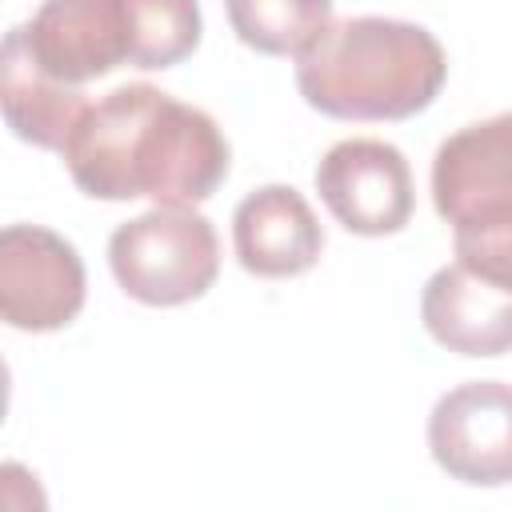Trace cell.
I'll use <instances>...</instances> for the list:
<instances>
[{"label": "cell", "instance_id": "1", "mask_svg": "<svg viewBox=\"0 0 512 512\" xmlns=\"http://www.w3.org/2000/svg\"><path fill=\"white\" fill-rule=\"evenodd\" d=\"M68 176L92 200H136L196 208L228 176L220 124L156 84H120L72 128L60 148Z\"/></svg>", "mask_w": 512, "mask_h": 512}, {"label": "cell", "instance_id": "2", "mask_svg": "<svg viewBox=\"0 0 512 512\" xmlns=\"http://www.w3.org/2000/svg\"><path fill=\"white\" fill-rule=\"evenodd\" d=\"M448 76L440 40L412 20L352 16L296 56L300 96L336 120H408Z\"/></svg>", "mask_w": 512, "mask_h": 512}, {"label": "cell", "instance_id": "3", "mask_svg": "<svg viewBox=\"0 0 512 512\" xmlns=\"http://www.w3.org/2000/svg\"><path fill=\"white\" fill-rule=\"evenodd\" d=\"M108 264L132 300L172 308L200 300L216 284L220 240L196 208L156 204L112 232Z\"/></svg>", "mask_w": 512, "mask_h": 512}, {"label": "cell", "instance_id": "4", "mask_svg": "<svg viewBox=\"0 0 512 512\" xmlns=\"http://www.w3.org/2000/svg\"><path fill=\"white\" fill-rule=\"evenodd\" d=\"M432 204L452 236L512 228V112L464 124L436 148Z\"/></svg>", "mask_w": 512, "mask_h": 512}, {"label": "cell", "instance_id": "5", "mask_svg": "<svg viewBox=\"0 0 512 512\" xmlns=\"http://www.w3.org/2000/svg\"><path fill=\"white\" fill-rule=\"evenodd\" d=\"M84 260L40 224H8L0 232V312L8 328L56 332L84 308Z\"/></svg>", "mask_w": 512, "mask_h": 512}, {"label": "cell", "instance_id": "6", "mask_svg": "<svg viewBox=\"0 0 512 512\" xmlns=\"http://www.w3.org/2000/svg\"><path fill=\"white\" fill-rule=\"evenodd\" d=\"M316 192L356 236H392L412 220L416 192L404 152L388 140L352 136L316 164Z\"/></svg>", "mask_w": 512, "mask_h": 512}, {"label": "cell", "instance_id": "7", "mask_svg": "<svg viewBox=\"0 0 512 512\" xmlns=\"http://www.w3.org/2000/svg\"><path fill=\"white\" fill-rule=\"evenodd\" d=\"M428 448L460 484H512V384L468 380L444 392L428 416Z\"/></svg>", "mask_w": 512, "mask_h": 512}, {"label": "cell", "instance_id": "8", "mask_svg": "<svg viewBox=\"0 0 512 512\" xmlns=\"http://www.w3.org/2000/svg\"><path fill=\"white\" fill-rule=\"evenodd\" d=\"M24 28V44L44 76L88 84L128 64L120 0H44Z\"/></svg>", "mask_w": 512, "mask_h": 512}, {"label": "cell", "instance_id": "9", "mask_svg": "<svg viewBox=\"0 0 512 512\" xmlns=\"http://www.w3.org/2000/svg\"><path fill=\"white\" fill-rule=\"evenodd\" d=\"M236 260L264 280L308 272L324 252V228L292 184H264L232 212Z\"/></svg>", "mask_w": 512, "mask_h": 512}, {"label": "cell", "instance_id": "10", "mask_svg": "<svg viewBox=\"0 0 512 512\" xmlns=\"http://www.w3.org/2000/svg\"><path fill=\"white\" fill-rule=\"evenodd\" d=\"M424 328L460 356L512 352V288L468 272L460 260L428 276L420 296Z\"/></svg>", "mask_w": 512, "mask_h": 512}, {"label": "cell", "instance_id": "11", "mask_svg": "<svg viewBox=\"0 0 512 512\" xmlns=\"http://www.w3.org/2000/svg\"><path fill=\"white\" fill-rule=\"evenodd\" d=\"M0 104L8 128L36 144V148H64L80 116L88 112V100L80 88L60 84L40 72L24 44V28H8L4 36V56H0Z\"/></svg>", "mask_w": 512, "mask_h": 512}, {"label": "cell", "instance_id": "12", "mask_svg": "<svg viewBox=\"0 0 512 512\" xmlns=\"http://www.w3.org/2000/svg\"><path fill=\"white\" fill-rule=\"evenodd\" d=\"M240 44L264 56H304L332 28V0H224Z\"/></svg>", "mask_w": 512, "mask_h": 512}, {"label": "cell", "instance_id": "13", "mask_svg": "<svg viewBox=\"0 0 512 512\" xmlns=\"http://www.w3.org/2000/svg\"><path fill=\"white\" fill-rule=\"evenodd\" d=\"M120 16L132 68H172L200 44L196 0H120Z\"/></svg>", "mask_w": 512, "mask_h": 512}]
</instances>
